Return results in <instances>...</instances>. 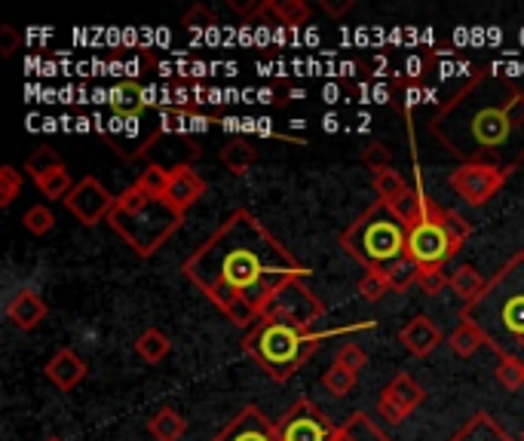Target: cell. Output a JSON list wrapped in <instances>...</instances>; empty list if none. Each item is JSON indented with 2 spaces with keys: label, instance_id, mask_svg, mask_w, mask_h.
Listing matches in <instances>:
<instances>
[{
  "label": "cell",
  "instance_id": "cell-24",
  "mask_svg": "<svg viewBox=\"0 0 524 441\" xmlns=\"http://www.w3.org/2000/svg\"><path fill=\"white\" fill-rule=\"evenodd\" d=\"M485 285H488V279L469 264H463L451 273V291L457 294V298H463L466 304H472L475 298H479V294L485 291Z\"/></svg>",
  "mask_w": 524,
  "mask_h": 441
},
{
  "label": "cell",
  "instance_id": "cell-21",
  "mask_svg": "<svg viewBox=\"0 0 524 441\" xmlns=\"http://www.w3.org/2000/svg\"><path fill=\"white\" fill-rule=\"evenodd\" d=\"M221 166L230 172V175H246L255 160H258V151L249 144V141H230L227 147H221V154H218Z\"/></svg>",
  "mask_w": 524,
  "mask_h": 441
},
{
  "label": "cell",
  "instance_id": "cell-8",
  "mask_svg": "<svg viewBox=\"0 0 524 441\" xmlns=\"http://www.w3.org/2000/svg\"><path fill=\"white\" fill-rule=\"evenodd\" d=\"M163 126H160V114H135V117H111L105 126V141L114 147V151L123 160H141L151 147L160 141Z\"/></svg>",
  "mask_w": 524,
  "mask_h": 441
},
{
  "label": "cell",
  "instance_id": "cell-34",
  "mask_svg": "<svg viewBox=\"0 0 524 441\" xmlns=\"http://www.w3.org/2000/svg\"><path fill=\"white\" fill-rule=\"evenodd\" d=\"M417 288L430 298H439V294L451 291V273H445L442 267H430V270H420Z\"/></svg>",
  "mask_w": 524,
  "mask_h": 441
},
{
  "label": "cell",
  "instance_id": "cell-44",
  "mask_svg": "<svg viewBox=\"0 0 524 441\" xmlns=\"http://www.w3.org/2000/svg\"><path fill=\"white\" fill-rule=\"evenodd\" d=\"M50 441H59V438H50Z\"/></svg>",
  "mask_w": 524,
  "mask_h": 441
},
{
  "label": "cell",
  "instance_id": "cell-42",
  "mask_svg": "<svg viewBox=\"0 0 524 441\" xmlns=\"http://www.w3.org/2000/svg\"><path fill=\"white\" fill-rule=\"evenodd\" d=\"M16 46H19V34L13 25H0V53L4 56H13L16 53Z\"/></svg>",
  "mask_w": 524,
  "mask_h": 441
},
{
  "label": "cell",
  "instance_id": "cell-2",
  "mask_svg": "<svg viewBox=\"0 0 524 441\" xmlns=\"http://www.w3.org/2000/svg\"><path fill=\"white\" fill-rule=\"evenodd\" d=\"M430 132L463 166L512 175L524 163V92L503 74H475L430 120Z\"/></svg>",
  "mask_w": 524,
  "mask_h": 441
},
{
  "label": "cell",
  "instance_id": "cell-3",
  "mask_svg": "<svg viewBox=\"0 0 524 441\" xmlns=\"http://www.w3.org/2000/svg\"><path fill=\"white\" fill-rule=\"evenodd\" d=\"M463 319L482 331L500 362L524 365V252L488 279L479 298L463 307Z\"/></svg>",
  "mask_w": 524,
  "mask_h": 441
},
{
  "label": "cell",
  "instance_id": "cell-17",
  "mask_svg": "<svg viewBox=\"0 0 524 441\" xmlns=\"http://www.w3.org/2000/svg\"><path fill=\"white\" fill-rule=\"evenodd\" d=\"M7 319L22 331H34L46 319V301L34 288H22L7 301Z\"/></svg>",
  "mask_w": 524,
  "mask_h": 441
},
{
  "label": "cell",
  "instance_id": "cell-12",
  "mask_svg": "<svg viewBox=\"0 0 524 441\" xmlns=\"http://www.w3.org/2000/svg\"><path fill=\"white\" fill-rule=\"evenodd\" d=\"M117 206V196L99 181V178H80L74 184V190L68 193V200H65V209L83 224V227H95L99 221H108L111 212Z\"/></svg>",
  "mask_w": 524,
  "mask_h": 441
},
{
  "label": "cell",
  "instance_id": "cell-20",
  "mask_svg": "<svg viewBox=\"0 0 524 441\" xmlns=\"http://www.w3.org/2000/svg\"><path fill=\"white\" fill-rule=\"evenodd\" d=\"M451 441H512L506 432H503V426L497 423V420H491L488 414H475L466 426H460L457 432H454V438Z\"/></svg>",
  "mask_w": 524,
  "mask_h": 441
},
{
  "label": "cell",
  "instance_id": "cell-33",
  "mask_svg": "<svg viewBox=\"0 0 524 441\" xmlns=\"http://www.w3.org/2000/svg\"><path fill=\"white\" fill-rule=\"evenodd\" d=\"M393 285H390V276L387 273H380V270H365V276L359 279V294L365 301L377 304L384 294H390Z\"/></svg>",
  "mask_w": 524,
  "mask_h": 441
},
{
  "label": "cell",
  "instance_id": "cell-7",
  "mask_svg": "<svg viewBox=\"0 0 524 441\" xmlns=\"http://www.w3.org/2000/svg\"><path fill=\"white\" fill-rule=\"evenodd\" d=\"M469 233H472V224L460 212L445 209L433 196H426L417 221L408 227V258L423 270L430 267L445 270L448 261L463 249Z\"/></svg>",
  "mask_w": 524,
  "mask_h": 441
},
{
  "label": "cell",
  "instance_id": "cell-43",
  "mask_svg": "<svg viewBox=\"0 0 524 441\" xmlns=\"http://www.w3.org/2000/svg\"><path fill=\"white\" fill-rule=\"evenodd\" d=\"M521 441H524V432H521Z\"/></svg>",
  "mask_w": 524,
  "mask_h": 441
},
{
  "label": "cell",
  "instance_id": "cell-25",
  "mask_svg": "<svg viewBox=\"0 0 524 441\" xmlns=\"http://www.w3.org/2000/svg\"><path fill=\"white\" fill-rule=\"evenodd\" d=\"M148 432H151L154 441H181L184 432H187V423H184V417H181L178 411L163 408V411H157L154 420L148 423Z\"/></svg>",
  "mask_w": 524,
  "mask_h": 441
},
{
  "label": "cell",
  "instance_id": "cell-22",
  "mask_svg": "<svg viewBox=\"0 0 524 441\" xmlns=\"http://www.w3.org/2000/svg\"><path fill=\"white\" fill-rule=\"evenodd\" d=\"M448 347L460 356V359H469V356H475L482 347H488L485 343V337H482V331L475 328L472 322H466V319H460V325L448 334Z\"/></svg>",
  "mask_w": 524,
  "mask_h": 441
},
{
  "label": "cell",
  "instance_id": "cell-41",
  "mask_svg": "<svg viewBox=\"0 0 524 441\" xmlns=\"http://www.w3.org/2000/svg\"><path fill=\"white\" fill-rule=\"evenodd\" d=\"M184 25L194 28V31H197V28H209V25H215V16H212L206 7H194V10H190V13L184 16Z\"/></svg>",
  "mask_w": 524,
  "mask_h": 441
},
{
  "label": "cell",
  "instance_id": "cell-36",
  "mask_svg": "<svg viewBox=\"0 0 524 441\" xmlns=\"http://www.w3.org/2000/svg\"><path fill=\"white\" fill-rule=\"evenodd\" d=\"M22 184H25V175L22 172H16L13 166L0 169V209H10L13 206V200H16L19 190H22Z\"/></svg>",
  "mask_w": 524,
  "mask_h": 441
},
{
  "label": "cell",
  "instance_id": "cell-29",
  "mask_svg": "<svg viewBox=\"0 0 524 441\" xmlns=\"http://www.w3.org/2000/svg\"><path fill=\"white\" fill-rule=\"evenodd\" d=\"M37 187H40L43 196H50V200H62V203H65L68 193L74 190V181H71L68 169L62 166V169H53V172L40 175V178H37Z\"/></svg>",
  "mask_w": 524,
  "mask_h": 441
},
{
  "label": "cell",
  "instance_id": "cell-30",
  "mask_svg": "<svg viewBox=\"0 0 524 441\" xmlns=\"http://www.w3.org/2000/svg\"><path fill=\"white\" fill-rule=\"evenodd\" d=\"M169 175H172V169H163L160 163H148L145 169L138 172L135 187H141L145 193H154V196H166V190H169Z\"/></svg>",
  "mask_w": 524,
  "mask_h": 441
},
{
  "label": "cell",
  "instance_id": "cell-11",
  "mask_svg": "<svg viewBox=\"0 0 524 441\" xmlns=\"http://www.w3.org/2000/svg\"><path fill=\"white\" fill-rule=\"evenodd\" d=\"M509 181V172L494 169V166H457L448 178L451 190L460 196L466 206L482 209L485 203H491L494 196L503 190V184Z\"/></svg>",
  "mask_w": 524,
  "mask_h": 441
},
{
  "label": "cell",
  "instance_id": "cell-10",
  "mask_svg": "<svg viewBox=\"0 0 524 441\" xmlns=\"http://www.w3.org/2000/svg\"><path fill=\"white\" fill-rule=\"evenodd\" d=\"M335 438L338 426H331V420L310 399L295 402L276 423V441H335Z\"/></svg>",
  "mask_w": 524,
  "mask_h": 441
},
{
  "label": "cell",
  "instance_id": "cell-39",
  "mask_svg": "<svg viewBox=\"0 0 524 441\" xmlns=\"http://www.w3.org/2000/svg\"><path fill=\"white\" fill-rule=\"evenodd\" d=\"M335 362H338V365H344L347 371L359 374V371L365 368L368 356H365V350L359 347V343H344V347L338 350V359H335Z\"/></svg>",
  "mask_w": 524,
  "mask_h": 441
},
{
  "label": "cell",
  "instance_id": "cell-16",
  "mask_svg": "<svg viewBox=\"0 0 524 441\" xmlns=\"http://www.w3.org/2000/svg\"><path fill=\"white\" fill-rule=\"evenodd\" d=\"M399 343L402 347L411 353V356H417V359H423V356H430L439 343H442V331L436 328V322L430 319V316H414L402 331H399Z\"/></svg>",
  "mask_w": 524,
  "mask_h": 441
},
{
  "label": "cell",
  "instance_id": "cell-23",
  "mask_svg": "<svg viewBox=\"0 0 524 441\" xmlns=\"http://www.w3.org/2000/svg\"><path fill=\"white\" fill-rule=\"evenodd\" d=\"M135 353L145 359L148 365H160L172 353V340L160 328H148L145 334L135 340Z\"/></svg>",
  "mask_w": 524,
  "mask_h": 441
},
{
  "label": "cell",
  "instance_id": "cell-40",
  "mask_svg": "<svg viewBox=\"0 0 524 441\" xmlns=\"http://www.w3.org/2000/svg\"><path fill=\"white\" fill-rule=\"evenodd\" d=\"M497 380H500V386H506V389H521L524 386V365H518V362H500V368H497Z\"/></svg>",
  "mask_w": 524,
  "mask_h": 441
},
{
  "label": "cell",
  "instance_id": "cell-28",
  "mask_svg": "<svg viewBox=\"0 0 524 441\" xmlns=\"http://www.w3.org/2000/svg\"><path fill=\"white\" fill-rule=\"evenodd\" d=\"M267 13L276 16L279 25L285 28H301L310 22V7L304 0H282V4H267Z\"/></svg>",
  "mask_w": 524,
  "mask_h": 441
},
{
  "label": "cell",
  "instance_id": "cell-32",
  "mask_svg": "<svg viewBox=\"0 0 524 441\" xmlns=\"http://www.w3.org/2000/svg\"><path fill=\"white\" fill-rule=\"evenodd\" d=\"M65 163H62V157L53 151V147H37V151L25 160V172L37 181L40 175H46V172H53V169H62Z\"/></svg>",
  "mask_w": 524,
  "mask_h": 441
},
{
  "label": "cell",
  "instance_id": "cell-37",
  "mask_svg": "<svg viewBox=\"0 0 524 441\" xmlns=\"http://www.w3.org/2000/svg\"><path fill=\"white\" fill-rule=\"evenodd\" d=\"M420 270L423 267H417L411 258H405V261H399L393 270H387V276H390V285H393V291H408L411 285H417V279H420Z\"/></svg>",
  "mask_w": 524,
  "mask_h": 441
},
{
  "label": "cell",
  "instance_id": "cell-5",
  "mask_svg": "<svg viewBox=\"0 0 524 441\" xmlns=\"http://www.w3.org/2000/svg\"><path fill=\"white\" fill-rule=\"evenodd\" d=\"M331 337V331H316V328H301L289 322H276V319H261L252 331L243 337V350L261 365V371L285 383L295 377L304 362L322 347V340Z\"/></svg>",
  "mask_w": 524,
  "mask_h": 441
},
{
  "label": "cell",
  "instance_id": "cell-1",
  "mask_svg": "<svg viewBox=\"0 0 524 441\" xmlns=\"http://www.w3.org/2000/svg\"><path fill=\"white\" fill-rule=\"evenodd\" d=\"M184 276L236 325L252 331L267 304L298 279L310 276L285 245L246 209H236L184 261Z\"/></svg>",
  "mask_w": 524,
  "mask_h": 441
},
{
  "label": "cell",
  "instance_id": "cell-14",
  "mask_svg": "<svg viewBox=\"0 0 524 441\" xmlns=\"http://www.w3.org/2000/svg\"><path fill=\"white\" fill-rule=\"evenodd\" d=\"M212 441H276V426L261 414V408L246 405Z\"/></svg>",
  "mask_w": 524,
  "mask_h": 441
},
{
  "label": "cell",
  "instance_id": "cell-9",
  "mask_svg": "<svg viewBox=\"0 0 524 441\" xmlns=\"http://www.w3.org/2000/svg\"><path fill=\"white\" fill-rule=\"evenodd\" d=\"M325 316V307L316 294L304 285V279L289 282L276 298L267 304L261 319H276V322H289V325H301V328H313L319 319Z\"/></svg>",
  "mask_w": 524,
  "mask_h": 441
},
{
  "label": "cell",
  "instance_id": "cell-19",
  "mask_svg": "<svg viewBox=\"0 0 524 441\" xmlns=\"http://www.w3.org/2000/svg\"><path fill=\"white\" fill-rule=\"evenodd\" d=\"M108 105L114 108L117 117H135V114H148V89L135 83V80H123L117 89L108 92Z\"/></svg>",
  "mask_w": 524,
  "mask_h": 441
},
{
  "label": "cell",
  "instance_id": "cell-6",
  "mask_svg": "<svg viewBox=\"0 0 524 441\" xmlns=\"http://www.w3.org/2000/svg\"><path fill=\"white\" fill-rule=\"evenodd\" d=\"M341 245L365 270L387 273L408 258V224L393 206L374 203L341 233Z\"/></svg>",
  "mask_w": 524,
  "mask_h": 441
},
{
  "label": "cell",
  "instance_id": "cell-18",
  "mask_svg": "<svg viewBox=\"0 0 524 441\" xmlns=\"http://www.w3.org/2000/svg\"><path fill=\"white\" fill-rule=\"evenodd\" d=\"M83 377H86V362L68 347H62L50 362H46V380H50L59 392H71L77 383H83Z\"/></svg>",
  "mask_w": 524,
  "mask_h": 441
},
{
  "label": "cell",
  "instance_id": "cell-27",
  "mask_svg": "<svg viewBox=\"0 0 524 441\" xmlns=\"http://www.w3.org/2000/svg\"><path fill=\"white\" fill-rule=\"evenodd\" d=\"M411 187H408V181L396 172V169H384V172H377L374 175V193H377V203H387V206H393V203H399L402 196L408 193Z\"/></svg>",
  "mask_w": 524,
  "mask_h": 441
},
{
  "label": "cell",
  "instance_id": "cell-26",
  "mask_svg": "<svg viewBox=\"0 0 524 441\" xmlns=\"http://www.w3.org/2000/svg\"><path fill=\"white\" fill-rule=\"evenodd\" d=\"M335 441H390L387 432H380V426L374 420H368L365 414H353L341 429Z\"/></svg>",
  "mask_w": 524,
  "mask_h": 441
},
{
  "label": "cell",
  "instance_id": "cell-31",
  "mask_svg": "<svg viewBox=\"0 0 524 441\" xmlns=\"http://www.w3.org/2000/svg\"><path fill=\"white\" fill-rule=\"evenodd\" d=\"M322 386H325V392H331V396H350V392L356 389V374L353 371H347L344 365H331L325 374H322Z\"/></svg>",
  "mask_w": 524,
  "mask_h": 441
},
{
  "label": "cell",
  "instance_id": "cell-35",
  "mask_svg": "<svg viewBox=\"0 0 524 441\" xmlns=\"http://www.w3.org/2000/svg\"><path fill=\"white\" fill-rule=\"evenodd\" d=\"M22 224H25L28 233H34V236H46V233H50V230L56 227V215H53L50 206H31V209L25 212Z\"/></svg>",
  "mask_w": 524,
  "mask_h": 441
},
{
  "label": "cell",
  "instance_id": "cell-38",
  "mask_svg": "<svg viewBox=\"0 0 524 441\" xmlns=\"http://www.w3.org/2000/svg\"><path fill=\"white\" fill-rule=\"evenodd\" d=\"M362 163L377 175V172H384V169H393V154H390L387 144L371 141V144L365 147V151H362Z\"/></svg>",
  "mask_w": 524,
  "mask_h": 441
},
{
  "label": "cell",
  "instance_id": "cell-15",
  "mask_svg": "<svg viewBox=\"0 0 524 441\" xmlns=\"http://www.w3.org/2000/svg\"><path fill=\"white\" fill-rule=\"evenodd\" d=\"M206 178L194 169V166H175L172 175H169V190H166V200L184 215L190 206H197L203 200V193H206Z\"/></svg>",
  "mask_w": 524,
  "mask_h": 441
},
{
  "label": "cell",
  "instance_id": "cell-4",
  "mask_svg": "<svg viewBox=\"0 0 524 441\" xmlns=\"http://www.w3.org/2000/svg\"><path fill=\"white\" fill-rule=\"evenodd\" d=\"M181 221H184V215L166 200V196L145 193L135 184H129L117 196V206L108 218L111 230L129 245L138 258L157 255L163 245L172 239V233L181 227Z\"/></svg>",
  "mask_w": 524,
  "mask_h": 441
},
{
  "label": "cell",
  "instance_id": "cell-13",
  "mask_svg": "<svg viewBox=\"0 0 524 441\" xmlns=\"http://www.w3.org/2000/svg\"><path fill=\"white\" fill-rule=\"evenodd\" d=\"M426 399V392L423 386L411 377V374H399L387 383V389L380 392V399H377V411L380 417H384L387 423L399 426L405 423V417Z\"/></svg>",
  "mask_w": 524,
  "mask_h": 441
}]
</instances>
